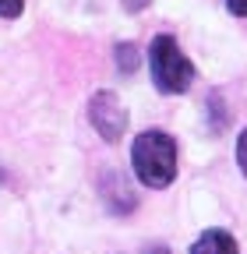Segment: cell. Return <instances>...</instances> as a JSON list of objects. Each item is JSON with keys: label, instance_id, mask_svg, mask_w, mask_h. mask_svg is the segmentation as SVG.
<instances>
[{"label": "cell", "instance_id": "obj_1", "mask_svg": "<svg viewBox=\"0 0 247 254\" xmlns=\"http://www.w3.org/2000/svg\"><path fill=\"white\" fill-rule=\"evenodd\" d=\"M131 163H134V173L145 187H156V190L170 187L177 177V145L163 131H145L134 138Z\"/></svg>", "mask_w": 247, "mask_h": 254}, {"label": "cell", "instance_id": "obj_2", "mask_svg": "<svg viewBox=\"0 0 247 254\" xmlns=\"http://www.w3.org/2000/svg\"><path fill=\"white\" fill-rule=\"evenodd\" d=\"M148 64H152V81L166 95H180L187 92L194 81V64L184 57V50L177 46L173 36H156L148 50Z\"/></svg>", "mask_w": 247, "mask_h": 254}, {"label": "cell", "instance_id": "obj_3", "mask_svg": "<svg viewBox=\"0 0 247 254\" xmlns=\"http://www.w3.org/2000/svg\"><path fill=\"white\" fill-rule=\"evenodd\" d=\"M88 120H92V127H96L106 141H120V134L127 131V110L120 106L117 92H110V88L92 95V103H88Z\"/></svg>", "mask_w": 247, "mask_h": 254}, {"label": "cell", "instance_id": "obj_4", "mask_svg": "<svg viewBox=\"0 0 247 254\" xmlns=\"http://www.w3.org/2000/svg\"><path fill=\"white\" fill-rule=\"evenodd\" d=\"M191 254H237V240H233L226 230H205V233L194 240Z\"/></svg>", "mask_w": 247, "mask_h": 254}, {"label": "cell", "instance_id": "obj_5", "mask_svg": "<svg viewBox=\"0 0 247 254\" xmlns=\"http://www.w3.org/2000/svg\"><path fill=\"white\" fill-rule=\"evenodd\" d=\"M117 67H120L124 74H134V71H138V50H134L131 43H120V46H117Z\"/></svg>", "mask_w": 247, "mask_h": 254}, {"label": "cell", "instance_id": "obj_6", "mask_svg": "<svg viewBox=\"0 0 247 254\" xmlns=\"http://www.w3.org/2000/svg\"><path fill=\"white\" fill-rule=\"evenodd\" d=\"M25 0H0V18H18Z\"/></svg>", "mask_w": 247, "mask_h": 254}, {"label": "cell", "instance_id": "obj_7", "mask_svg": "<svg viewBox=\"0 0 247 254\" xmlns=\"http://www.w3.org/2000/svg\"><path fill=\"white\" fill-rule=\"evenodd\" d=\"M237 163H240V170L247 177V131H240V141H237Z\"/></svg>", "mask_w": 247, "mask_h": 254}, {"label": "cell", "instance_id": "obj_8", "mask_svg": "<svg viewBox=\"0 0 247 254\" xmlns=\"http://www.w3.org/2000/svg\"><path fill=\"white\" fill-rule=\"evenodd\" d=\"M226 4H230V11L237 18H247V0H226Z\"/></svg>", "mask_w": 247, "mask_h": 254}, {"label": "cell", "instance_id": "obj_9", "mask_svg": "<svg viewBox=\"0 0 247 254\" xmlns=\"http://www.w3.org/2000/svg\"><path fill=\"white\" fill-rule=\"evenodd\" d=\"M124 7H127V11H145L148 0H124Z\"/></svg>", "mask_w": 247, "mask_h": 254}, {"label": "cell", "instance_id": "obj_10", "mask_svg": "<svg viewBox=\"0 0 247 254\" xmlns=\"http://www.w3.org/2000/svg\"><path fill=\"white\" fill-rule=\"evenodd\" d=\"M148 254H170V251H166V247H152Z\"/></svg>", "mask_w": 247, "mask_h": 254}]
</instances>
